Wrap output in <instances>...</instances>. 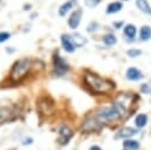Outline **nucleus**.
I'll return each instance as SVG.
<instances>
[{"instance_id":"nucleus-1","label":"nucleus","mask_w":151,"mask_h":150,"mask_svg":"<svg viewBox=\"0 0 151 150\" xmlns=\"http://www.w3.org/2000/svg\"><path fill=\"white\" fill-rule=\"evenodd\" d=\"M84 81L93 92L99 93V94L107 93L114 87V84L112 81H110L105 78H101L100 76H98L97 73H93V72H85Z\"/></svg>"},{"instance_id":"nucleus-2","label":"nucleus","mask_w":151,"mask_h":150,"mask_svg":"<svg viewBox=\"0 0 151 150\" xmlns=\"http://www.w3.org/2000/svg\"><path fill=\"white\" fill-rule=\"evenodd\" d=\"M32 69V60L29 58H22L17 60L9 72V78L12 81H20L22 80Z\"/></svg>"},{"instance_id":"nucleus-3","label":"nucleus","mask_w":151,"mask_h":150,"mask_svg":"<svg viewBox=\"0 0 151 150\" xmlns=\"http://www.w3.org/2000/svg\"><path fill=\"white\" fill-rule=\"evenodd\" d=\"M53 67H54V73L57 76H64L70 70V65L67 64V61L58 53L53 56Z\"/></svg>"},{"instance_id":"nucleus-4","label":"nucleus","mask_w":151,"mask_h":150,"mask_svg":"<svg viewBox=\"0 0 151 150\" xmlns=\"http://www.w3.org/2000/svg\"><path fill=\"white\" fill-rule=\"evenodd\" d=\"M60 41H61V46L67 52V53H73L77 48L74 41H73V38H72V34H61L60 37Z\"/></svg>"},{"instance_id":"nucleus-5","label":"nucleus","mask_w":151,"mask_h":150,"mask_svg":"<svg viewBox=\"0 0 151 150\" xmlns=\"http://www.w3.org/2000/svg\"><path fill=\"white\" fill-rule=\"evenodd\" d=\"M81 15H83V9L81 8H78V9H74L68 20H67V24H68V27L72 28V30H77L78 26L80 25V21H81Z\"/></svg>"},{"instance_id":"nucleus-6","label":"nucleus","mask_w":151,"mask_h":150,"mask_svg":"<svg viewBox=\"0 0 151 150\" xmlns=\"http://www.w3.org/2000/svg\"><path fill=\"white\" fill-rule=\"evenodd\" d=\"M58 133H59V143H61V144H67L68 141H70V138H71L72 135H73L72 130H71L70 126L66 125V124L60 125Z\"/></svg>"},{"instance_id":"nucleus-7","label":"nucleus","mask_w":151,"mask_h":150,"mask_svg":"<svg viewBox=\"0 0 151 150\" xmlns=\"http://www.w3.org/2000/svg\"><path fill=\"white\" fill-rule=\"evenodd\" d=\"M137 33H138V30L134 24H126L123 27V34L127 41H133L137 37Z\"/></svg>"},{"instance_id":"nucleus-8","label":"nucleus","mask_w":151,"mask_h":150,"mask_svg":"<svg viewBox=\"0 0 151 150\" xmlns=\"http://www.w3.org/2000/svg\"><path fill=\"white\" fill-rule=\"evenodd\" d=\"M125 77L130 81H138V80H140V79L144 78V74H143V72L139 69H137L134 66H131V67H129L126 70Z\"/></svg>"},{"instance_id":"nucleus-9","label":"nucleus","mask_w":151,"mask_h":150,"mask_svg":"<svg viewBox=\"0 0 151 150\" xmlns=\"http://www.w3.org/2000/svg\"><path fill=\"white\" fill-rule=\"evenodd\" d=\"M137 133H138L137 129L131 128V126H124V128H122L120 130L117 131L114 138L116 139H119V138H126L127 139V138H131L132 136H134Z\"/></svg>"},{"instance_id":"nucleus-10","label":"nucleus","mask_w":151,"mask_h":150,"mask_svg":"<svg viewBox=\"0 0 151 150\" xmlns=\"http://www.w3.org/2000/svg\"><path fill=\"white\" fill-rule=\"evenodd\" d=\"M83 128L90 132V131H96V130H99L101 128V122H99L96 117L94 118H87L84 124H83Z\"/></svg>"},{"instance_id":"nucleus-11","label":"nucleus","mask_w":151,"mask_h":150,"mask_svg":"<svg viewBox=\"0 0 151 150\" xmlns=\"http://www.w3.org/2000/svg\"><path fill=\"white\" fill-rule=\"evenodd\" d=\"M76 5H77V0H67V1H65V2L58 8V14H59L60 17H65L68 12H71V11L74 8Z\"/></svg>"},{"instance_id":"nucleus-12","label":"nucleus","mask_w":151,"mask_h":150,"mask_svg":"<svg viewBox=\"0 0 151 150\" xmlns=\"http://www.w3.org/2000/svg\"><path fill=\"white\" fill-rule=\"evenodd\" d=\"M138 39L140 41H149L151 39V26L143 25L138 31Z\"/></svg>"},{"instance_id":"nucleus-13","label":"nucleus","mask_w":151,"mask_h":150,"mask_svg":"<svg viewBox=\"0 0 151 150\" xmlns=\"http://www.w3.org/2000/svg\"><path fill=\"white\" fill-rule=\"evenodd\" d=\"M136 6L142 13L151 17V5L147 0H136Z\"/></svg>"},{"instance_id":"nucleus-14","label":"nucleus","mask_w":151,"mask_h":150,"mask_svg":"<svg viewBox=\"0 0 151 150\" xmlns=\"http://www.w3.org/2000/svg\"><path fill=\"white\" fill-rule=\"evenodd\" d=\"M123 9V2L122 1H112L106 6V13L107 14H116Z\"/></svg>"},{"instance_id":"nucleus-15","label":"nucleus","mask_w":151,"mask_h":150,"mask_svg":"<svg viewBox=\"0 0 151 150\" xmlns=\"http://www.w3.org/2000/svg\"><path fill=\"white\" fill-rule=\"evenodd\" d=\"M149 119H147V115L145 113H138L134 118V125L138 128V129H143L146 126Z\"/></svg>"},{"instance_id":"nucleus-16","label":"nucleus","mask_w":151,"mask_h":150,"mask_svg":"<svg viewBox=\"0 0 151 150\" xmlns=\"http://www.w3.org/2000/svg\"><path fill=\"white\" fill-rule=\"evenodd\" d=\"M139 146H140L139 142L136 141V139H132V138H127L126 141L123 142L124 150H138Z\"/></svg>"},{"instance_id":"nucleus-17","label":"nucleus","mask_w":151,"mask_h":150,"mask_svg":"<svg viewBox=\"0 0 151 150\" xmlns=\"http://www.w3.org/2000/svg\"><path fill=\"white\" fill-rule=\"evenodd\" d=\"M101 40L106 46H113L117 44V37L113 33H106L105 35H103Z\"/></svg>"},{"instance_id":"nucleus-18","label":"nucleus","mask_w":151,"mask_h":150,"mask_svg":"<svg viewBox=\"0 0 151 150\" xmlns=\"http://www.w3.org/2000/svg\"><path fill=\"white\" fill-rule=\"evenodd\" d=\"M72 38H73V41H74V44H76L77 47H81V46H84L86 44V39L83 35H80L79 33L72 34Z\"/></svg>"},{"instance_id":"nucleus-19","label":"nucleus","mask_w":151,"mask_h":150,"mask_svg":"<svg viewBox=\"0 0 151 150\" xmlns=\"http://www.w3.org/2000/svg\"><path fill=\"white\" fill-rule=\"evenodd\" d=\"M142 53H143V51L139 50V48H129V50L126 51V54H127L130 58H137V57L142 56Z\"/></svg>"},{"instance_id":"nucleus-20","label":"nucleus","mask_w":151,"mask_h":150,"mask_svg":"<svg viewBox=\"0 0 151 150\" xmlns=\"http://www.w3.org/2000/svg\"><path fill=\"white\" fill-rule=\"evenodd\" d=\"M86 30H87L88 32H96V31L99 30V25H98V22H96V21H91V22L88 24V26H87Z\"/></svg>"},{"instance_id":"nucleus-21","label":"nucleus","mask_w":151,"mask_h":150,"mask_svg":"<svg viewBox=\"0 0 151 150\" xmlns=\"http://www.w3.org/2000/svg\"><path fill=\"white\" fill-rule=\"evenodd\" d=\"M140 91H142L143 93H145V94H150V93H151V86H150V84L143 83V84L140 85Z\"/></svg>"},{"instance_id":"nucleus-22","label":"nucleus","mask_w":151,"mask_h":150,"mask_svg":"<svg viewBox=\"0 0 151 150\" xmlns=\"http://www.w3.org/2000/svg\"><path fill=\"white\" fill-rule=\"evenodd\" d=\"M9 38H11V33H9V32H6V31L0 32V44L7 41Z\"/></svg>"},{"instance_id":"nucleus-23","label":"nucleus","mask_w":151,"mask_h":150,"mask_svg":"<svg viewBox=\"0 0 151 150\" xmlns=\"http://www.w3.org/2000/svg\"><path fill=\"white\" fill-rule=\"evenodd\" d=\"M101 0H85V5L90 8H94L96 6H98L100 4Z\"/></svg>"},{"instance_id":"nucleus-24","label":"nucleus","mask_w":151,"mask_h":150,"mask_svg":"<svg viewBox=\"0 0 151 150\" xmlns=\"http://www.w3.org/2000/svg\"><path fill=\"white\" fill-rule=\"evenodd\" d=\"M112 25H113V27H114L116 30H120L122 27H124V26H125L124 21H122V20H119V21H113V22H112Z\"/></svg>"},{"instance_id":"nucleus-25","label":"nucleus","mask_w":151,"mask_h":150,"mask_svg":"<svg viewBox=\"0 0 151 150\" xmlns=\"http://www.w3.org/2000/svg\"><path fill=\"white\" fill-rule=\"evenodd\" d=\"M32 142H33V139H32L31 137H28V138H25V139H24L22 144H31Z\"/></svg>"},{"instance_id":"nucleus-26","label":"nucleus","mask_w":151,"mask_h":150,"mask_svg":"<svg viewBox=\"0 0 151 150\" xmlns=\"http://www.w3.org/2000/svg\"><path fill=\"white\" fill-rule=\"evenodd\" d=\"M88 150H101V148L99 145H92V146H90Z\"/></svg>"},{"instance_id":"nucleus-27","label":"nucleus","mask_w":151,"mask_h":150,"mask_svg":"<svg viewBox=\"0 0 151 150\" xmlns=\"http://www.w3.org/2000/svg\"><path fill=\"white\" fill-rule=\"evenodd\" d=\"M120 1H129V0H120Z\"/></svg>"},{"instance_id":"nucleus-28","label":"nucleus","mask_w":151,"mask_h":150,"mask_svg":"<svg viewBox=\"0 0 151 150\" xmlns=\"http://www.w3.org/2000/svg\"><path fill=\"white\" fill-rule=\"evenodd\" d=\"M9 150H15V149H14V148H13V149H9Z\"/></svg>"}]
</instances>
